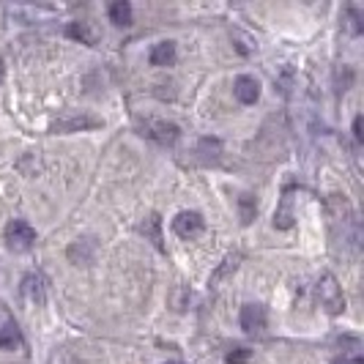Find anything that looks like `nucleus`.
<instances>
[{
  "mask_svg": "<svg viewBox=\"0 0 364 364\" xmlns=\"http://www.w3.org/2000/svg\"><path fill=\"white\" fill-rule=\"evenodd\" d=\"M109 19L115 22V25H132V3L127 0H118V3H112L109 6Z\"/></svg>",
  "mask_w": 364,
  "mask_h": 364,
  "instance_id": "12",
  "label": "nucleus"
},
{
  "mask_svg": "<svg viewBox=\"0 0 364 364\" xmlns=\"http://www.w3.org/2000/svg\"><path fill=\"white\" fill-rule=\"evenodd\" d=\"M148 60H151L154 66H170V63L176 60V44H173V41H159V44L151 50Z\"/></svg>",
  "mask_w": 364,
  "mask_h": 364,
  "instance_id": "9",
  "label": "nucleus"
},
{
  "mask_svg": "<svg viewBox=\"0 0 364 364\" xmlns=\"http://www.w3.org/2000/svg\"><path fill=\"white\" fill-rule=\"evenodd\" d=\"M241 328L247 334H263L266 331V310L260 304H247L241 307Z\"/></svg>",
  "mask_w": 364,
  "mask_h": 364,
  "instance_id": "5",
  "label": "nucleus"
},
{
  "mask_svg": "<svg viewBox=\"0 0 364 364\" xmlns=\"http://www.w3.org/2000/svg\"><path fill=\"white\" fill-rule=\"evenodd\" d=\"M33 241H36V230H33L28 222L14 219V222H9V225H6V244H9V250H14V252H25V250H31V247H33Z\"/></svg>",
  "mask_w": 364,
  "mask_h": 364,
  "instance_id": "2",
  "label": "nucleus"
},
{
  "mask_svg": "<svg viewBox=\"0 0 364 364\" xmlns=\"http://www.w3.org/2000/svg\"><path fill=\"white\" fill-rule=\"evenodd\" d=\"M238 260H241V255H228V260H225V266H222V269H219L217 274H214V282H219V279H222V277H225V274L230 272V269H236L238 266Z\"/></svg>",
  "mask_w": 364,
  "mask_h": 364,
  "instance_id": "19",
  "label": "nucleus"
},
{
  "mask_svg": "<svg viewBox=\"0 0 364 364\" xmlns=\"http://www.w3.org/2000/svg\"><path fill=\"white\" fill-rule=\"evenodd\" d=\"M69 36L80 38L82 44H93V33H91V28H88L85 22H80V25H77V22H72V25H69Z\"/></svg>",
  "mask_w": 364,
  "mask_h": 364,
  "instance_id": "16",
  "label": "nucleus"
},
{
  "mask_svg": "<svg viewBox=\"0 0 364 364\" xmlns=\"http://www.w3.org/2000/svg\"><path fill=\"white\" fill-rule=\"evenodd\" d=\"M143 134H146V137H151V140H156L159 146H173V143L178 140L181 129L176 127V124H167V121L148 118L146 124H143Z\"/></svg>",
  "mask_w": 364,
  "mask_h": 364,
  "instance_id": "3",
  "label": "nucleus"
},
{
  "mask_svg": "<svg viewBox=\"0 0 364 364\" xmlns=\"http://www.w3.org/2000/svg\"><path fill=\"white\" fill-rule=\"evenodd\" d=\"M353 137L362 143L364 140V132H362V115H356V121H353Z\"/></svg>",
  "mask_w": 364,
  "mask_h": 364,
  "instance_id": "21",
  "label": "nucleus"
},
{
  "mask_svg": "<svg viewBox=\"0 0 364 364\" xmlns=\"http://www.w3.org/2000/svg\"><path fill=\"white\" fill-rule=\"evenodd\" d=\"M350 82H353V72H350V66H343L337 72V93H346Z\"/></svg>",
  "mask_w": 364,
  "mask_h": 364,
  "instance_id": "18",
  "label": "nucleus"
},
{
  "mask_svg": "<svg viewBox=\"0 0 364 364\" xmlns=\"http://www.w3.org/2000/svg\"><path fill=\"white\" fill-rule=\"evenodd\" d=\"M274 228H279V230H288V228H293L291 192H285V195H282V205H279V211L274 214Z\"/></svg>",
  "mask_w": 364,
  "mask_h": 364,
  "instance_id": "10",
  "label": "nucleus"
},
{
  "mask_svg": "<svg viewBox=\"0 0 364 364\" xmlns=\"http://www.w3.org/2000/svg\"><path fill=\"white\" fill-rule=\"evenodd\" d=\"M159 228H162V222H159V217H148L146 222L140 225V230H143V233H146V236L151 238V241H154V247H156V250H164V244H162V230H159Z\"/></svg>",
  "mask_w": 364,
  "mask_h": 364,
  "instance_id": "13",
  "label": "nucleus"
},
{
  "mask_svg": "<svg viewBox=\"0 0 364 364\" xmlns=\"http://www.w3.org/2000/svg\"><path fill=\"white\" fill-rule=\"evenodd\" d=\"M22 299L31 301V304H36V307L44 304L47 291H44V277H41V274H28V277L22 279Z\"/></svg>",
  "mask_w": 364,
  "mask_h": 364,
  "instance_id": "6",
  "label": "nucleus"
},
{
  "mask_svg": "<svg viewBox=\"0 0 364 364\" xmlns=\"http://www.w3.org/2000/svg\"><path fill=\"white\" fill-rule=\"evenodd\" d=\"M19 346V331L14 323L0 326V348H17Z\"/></svg>",
  "mask_w": 364,
  "mask_h": 364,
  "instance_id": "15",
  "label": "nucleus"
},
{
  "mask_svg": "<svg viewBox=\"0 0 364 364\" xmlns=\"http://www.w3.org/2000/svg\"><path fill=\"white\" fill-rule=\"evenodd\" d=\"M238 205H241V222L250 225V222L255 219V211H257L255 198H252V195H241V198H238Z\"/></svg>",
  "mask_w": 364,
  "mask_h": 364,
  "instance_id": "14",
  "label": "nucleus"
},
{
  "mask_svg": "<svg viewBox=\"0 0 364 364\" xmlns=\"http://www.w3.org/2000/svg\"><path fill=\"white\" fill-rule=\"evenodd\" d=\"M233 93H236V99L241 105H255L257 96H260V85H257L255 77H247V74H241L236 80V85H233Z\"/></svg>",
  "mask_w": 364,
  "mask_h": 364,
  "instance_id": "7",
  "label": "nucleus"
},
{
  "mask_svg": "<svg viewBox=\"0 0 364 364\" xmlns=\"http://www.w3.org/2000/svg\"><path fill=\"white\" fill-rule=\"evenodd\" d=\"M93 250H96V247H93L91 238H82V241H77V244L69 247V257L80 266V263H88V260H91Z\"/></svg>",
  "mask_w": 364,
  "mask_h": 364,
  "instance_id": "11",
  "label": "nucleus"
},
{
  "mask_svg": "<svg viewBox=\"0 0 364 364\" xmlns=\"http://www.w3.org/2000/svg\"><path fill=\"white\" fill-rule=\"evenodd\" d=\"M250 359H252V350H250V348H236V350H230V353L225 356L228 364H247Z\"/></svg>",
  "mask_w": 364,
  "mask_h": 364,
  "instance_id": "17",
  "label": "nucleus"
},
{
  "mask_svg": "<svg viewBox=\"0 0 364 364\" xmlns=\"http://www.w3.org/2000/svg\"><path fill=\"white\" fill-rule=\"evenodd\" d=\"M102 127L99 118H88V115H74V118H66V121H55L53 132H77V129H93Z\"/></svg>",
  "mask_w": 364,
  "mask_h": 364,
  "instance_id": "8",
  "label": "nucleus"
},
{
  "mask_svg": "<svg viewBox=\"0 0 364 364\" xmlns=\"http://www.w3.org/2000/svg\"><path fill=\"white\" fill-rule=\"evenodd\" d=\"M318 299H321V304H323V310H326L328 315H340V312L346 310L343 291H340V285H337V279H334L331 274H323V277H321V282H318Z\"/></svg>",
  "mask_w": 364,
  "mask_h": 364,
  "instance_id": "1",
  "label": "nucleus"
},
{
  "mask_svg": "<svg viewBox=\"0 0 364 364\" xmlns=\"http://www.w3.org/2000/svg\"><path fill=\"white\" fill-rule=\"evenodd\" d=\"M331 364H364V359L359 353H343L340 359H334Z\"/></svg>",
  "mask_w": 364,
  "mask_h": 364,
  "instance_id": "20",
  "label": "nucleus"
},
{
  "mask_svg": "<svg viewBox=\"0 0 364 364\" xmlns=\"http://www.w3.org/2000/svg\"><path fill=\"white\" fill-rule=\"evenodd\" d=\"M0 85H3V60H0Z\"/></svg>",
  "mask_w": 364,
  "mask_h": 364,
  "instance_id": "22",
  "label": "nucleus"
},
{
  "mask_svg": "<svg viewBox=\"0 0 364 364\" xmlns=\"http://www.w3.org/2000/svg\"><path fill=\"white\" fill-rule=\"evenodd\" d=\"M173 230L178 238H195L203 230V217L198 211H181L173 219Z\"/></svg>",
  "mask_w": 364,
  "mask_h": 364,
  "instance_id": "4",
  "label": "nucleus"
},
{
  "mask_svg": "<svg viewBox=\"0 0 364 364\" xmlns=\"http://www.w3.org/2000/svg\"><path fill=\"white\" fill-rule=\"evenodd\" d=\"M170 364H181V362H170Z\"/></svg>",
  "mask_w": 364,
  "mask_h": 364,
  "instance_id": "23",
  "label": "nucleus"
}]
</instances>
